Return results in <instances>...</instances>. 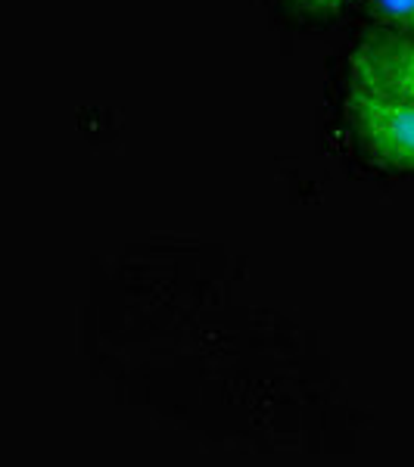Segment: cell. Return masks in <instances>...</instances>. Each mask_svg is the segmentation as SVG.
<instances>
[{
  "label": "cell",
  "instance_id": "obj_1",
  "mask_svg": "<svg viewBox=\"0 0 414 467\" xmlns=\"http://www.w3.org/2000/svg\"><path fill=\"white\" fill-rule=\"evenodd\" d=\"M334 144L380 175L414 178V100L330 78Z\"/></svg>",
  "mask_w": 414,
  "mask_h": 467
},
{
  "label": "cell",
  "instance_id": "obj_2",
  "mask_svg": "<svg viewBox=\"0 0 414 467\" xmlns=\"http://www.w3.org/2000/svg\"><path fill=\"white\" fill-rule=\"evenodd\" d=\"M334 78L414 100V35L352 32Z\"/></svg>",
  "mask_w": 414,
  "mask_h": 467
},
{
  "label": "cell",
  "instance_id": "obj_3",
  "mask_svg": "<svg viewBox=\"0 0 414 467\" xmlns=\"http://www.w3.org/2000/svg\"><path fill=\"white\" fill-rule=\"evenodd\" d=\"M358 0H268L277 28L290 35H325L352 19Z\"/></svg>",
  "mask_w": 414,
  "mask_h": 467
},
{
  "label": "cell",
  "instance_id": "obj_4",
  "mask_svg": "<svg viewBox=\"0 0 414 467\" xmlns=\"http://www.w3.org/2000/svg\"><path fill=\"white\" fill-rule=\"evenodd\" d=\"M349 22L356 32L414 35V0H358Z\"/></svg>",
  "mask_w": 414,
  "mask_h": 467
}]
</instances>
